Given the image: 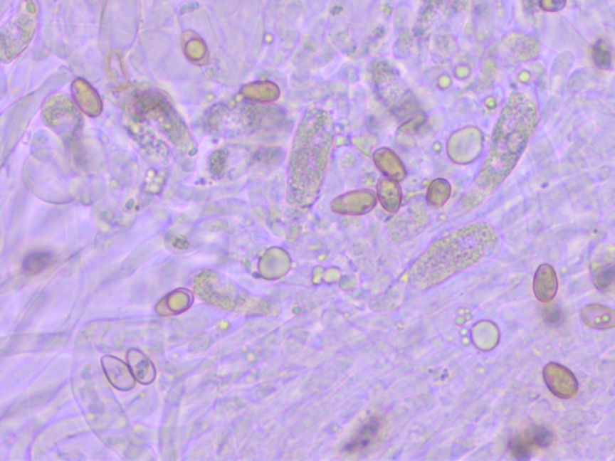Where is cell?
I'll use <instances>...</instances> for the list:
<instances>
[{
  "label": "cell",
  "mask_w": 615,
  "mask_h": 461,
  "mask_svg": "<svg viewBox=\"0 0 615 461\" xmlns=\"http://www.w3.org/2000/svg\"><path fill=\"white\" fill-rule=\"evenodd\" d=\"M559 287L557 275L555 269L548 263L538 267L534 277V295L536 300L541 303H550L555 298Z\"/></svg>",
  "instance_id": "obj_5"
},
{
  "label": "cell",
  "mask_w": 615,
  "mask_h": 461,
  "mask_svg": "<svg viewBox=\"0 0 615 461\" xmlns=\"http://www.w3.org/2000/svg\"><path fill=\"white\" fill-rule=\"evenodd\" d=\"M566 0H540V9L545 11H560L565 8Z\"/></svg>",
  "instance_id": "obj_13"
},
{
  "label": "cell",
  "mask_w": 615,
  "mask_h": 461,
  "mask_svg": "<svg viewBox=\"0 0 615 461\" xmlns=\"http://www.w3.org/2000/svg\"><path fill=\"white\" fill-rule=\"evenodd\" d=\"M592 60L600 70H611L613 65L611 48L604 40H599L592 47Z\"/></svg>",
  "instance_id": "obj_9"
},
{
  "label": "cell",
  "mask_w": 615,
  "mask_h": 461,
  "mask_svg": "<svg viewBox=\"0 0 615 461\" xmlns=\"http://www.w3.org/2000/svg\"><path fill=\"white\" fill-rule=\"evenodd\" d=\"M592 281L600 291L611 288L615 284V261L596 263L592 267Z\"/></svg>",
  "instance_id": "obj_7"
},
{
  "label": "cell",
  "mask_w": 615,
  "mask_h": 461,
  "mask_svg": "<svg viewBox=\"0 0 615 461\" xmlns=\"http://www.w3.org/2000/svg\"><path fill=\"white\" fill-rule=\"evenodd\" d=\"M543 319L548 326L559 327L565 321V315L560 307L550 305L543 310Z\"/></svg>",
  "instance_id": "obj_12"
},
{
  "label": "cell",
  "mask_w": 615,
  "mask_h": 461,
  "mask_svg": "<svg viewBox=\"0 0 615 461\" xmlns=\"http://www.w3.org/2000/svg\"><path fill=\"white\" fill-rule=\"evenodd\" d=\"M52 256L48 253H33L24 260L22 270L27 275H35V274L43 272L50 265Z\"/></svg>",
  "instance_id": "obj_8"
},
{
  "label": "cell",
  "mask_w": 615,
  "mask_h": 461,
  "mask_svg": "<svg viewBox=\"0 0 615 461\" xmlns=\"http://www.w3.org/2000/svg\"><path fill=\"white\" fill-rule=\"evenodd\" d=\"M524 8L529 12H535L540 6V0H523Z\"/></svg>",
  "instance_id": "obj_14"
},
{
  "label": "cell",
  "mask_w": 615,
  "mask_h": 461,
  "mask_svg": "<svg viewBox=\"0 0 615 461\" xmlns=\"http://www.w3.org/2000/svg\"><path fill=\"white\" fill-rule=\"evenodd\" d=\"M532 443H531L529 436H517L510 442V448L512 453L515 455V459L518 460H527L530 457V452L532 450Z\"/></svg>",
  "instance_id": "obj_10"
},
{
  "label": "cell",
  "mask_w": 615,
  "mask_h": 461,
  "mask_svg": "<svg viewBox=\"0 0 615 461\" xmlns=\"http://www.w3.org/2000/svg\"><path fill=\"white\" fill-rule=\"evenodd\" d=\"M537 122V106L529 96L515 92L508 97L494 127L488 155L470 191L476 203L508 179L529 144Z\"/></svg>",
  "instance_id": "obj_2"
},
{
  "label": "cell",
  "mask_w": 615,
  "mask_h": 461,
  "mask_svg": "<svg viewBox=\"0 0 615 461\" xmlns=\"http://www.w3.org/2000/svg\"><path fill=\"white\" fill-rule=\"evenodd\" d=\"M547 388L560 399H571L578 393V381L571 370L557 363H550L543 369Z\"/></svg>",
  "instance_id": "obj_4"
},
{
  "label": "cell",
  "mask_w": 615,
  "mask_h": 461,
  "mask_svg": "<svg viewBox=\"0 0 615 461\" xmlns=\"http://www.w3.org/2000/svg\"><path fill=\"white\" fill-rule=\"evenodd\" d=\"M529 438L534 446L547 448L553 443L554 435L545 427H536L529 434Z\"/></svg>",
  "instance_id": "obj_11"
},
{
  "label": "cell",
  "mask_w": 615,
  "mask_h": 461,
  "mask_svg": "<svg viewBox=\"0 0 615 461\" xmlns=\"http://www.w3.org/2000/svg\"><path fill=\"white\" fill-rule=\"evenodd\" d=\"M582 321L592 329L606 331L615 328V310L601 304H589L581 312Z\"/></svg>",
  "instance_id": "obj_6"
},
{
  "label": "cell",
  "mask_w": 615,
  "mask_h": 461,
  "mask_svg": "<svg viewBox=\"0 0 615 461\" xmlns=\"http://www.w3.org/2000/svg\"><path fill=\"white\" fill-rule=\"evenodd\" d=\"M499 237L485 223H473L435 239L410 265L408 284L424 292L478 265L495 250Z\"/></svg>",
  "instance_id": "obj_1"
},
{
  "label": "cell",
  "mask_w": 615,
  "mask_h": 461,
  "mask_svg": "<svg viewBox=\"0 0 615 461\" xmlns=\"http://www.w3.org/2000/svg\"><path fill=\"white\" fill-rule=\"evenodd\" d=\"M335 139L330 113L310 108L302 117L288 161V203L308 209L319 197Z\"/></svg>",
  "instance_id": "obj_3"
}]
</instances>
